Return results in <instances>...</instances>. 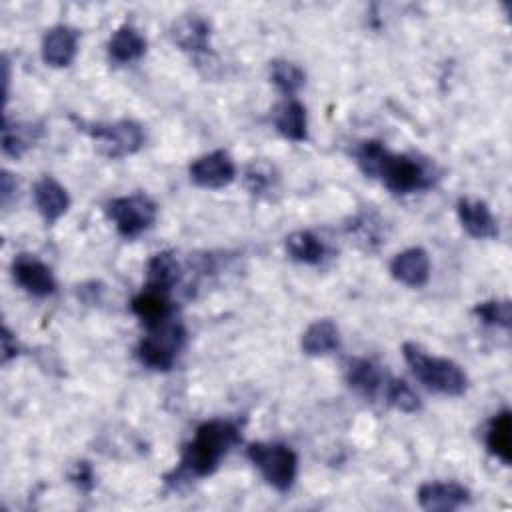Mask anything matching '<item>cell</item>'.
Segmentation results:
<instances>
[{
  "label": "cell",
  "mask_w": 512,
  "mask_h": 512,
  "mask_svg": "<svg viewBox=\"0 0 512 512\" xmlns=\"http://www.w3.org/2000/svg\"><path fill=\"white\" fill-rule=\"evenodd\" d=\"M354 160L368 178L380 180L394 194L428 190L442 176L434 160L420 154H394L380 140L358 142Z\"/></svg>",
  "instance_id": "6da1fadb"
},
{
  "label": "cell",
  "mask_w": 512,
  "mask_h": 512,
  "mask_svg": "<svg viewBox=\"0 0 512 512\" xmlns=\"http://www.w3.org/2000/svg\"><path fill=\"white\" fill-rule=\"evenodd\" d=\"M240 442V428L234 420L214 418L200 424L194 438L184 446L178 478H204L210 476L222 462V458Z\"/></svg>",
  "instance_id": "7a4b0ae2"
},
{
  "label": "cell",
  "mask_w": 512,
  "mask_h": 512,
  "mask_svg": "<svg viewBox=\"0 0 512 512\" xmlns=\"http://www.w3.org/2000/svg\"><path fill=\"white\" fill-rule=\"evenodd\" d=\"M402 356L418 382L444 396H460L468 388L466 372L450 358L428 354L414 342L402 344Z\"/></svg>",
  "instance_id": "3957f363"
},
{
  "label": "cell",
  "mask_w": 512,
  "mask_h": 512,
  "mask_svg": "<svg viewBox=\"0 0 512 512\" xmlns=\"http://www.w3.org/2000/svg\"><path fill=\"white\" fill-rule=\"evenodd\" d=\"M246 456L274 490L288 492L292 488L298 472V456L290 446L280 442H252L246 448Z\"/></svg>",
  "instance_id": "277c9868"
},
{
  "label": "cell",
  "mask_w": 512,
  "mask_h": 512,
  "mask_svg": "<svg viewBox=\"0 0 512 512\" xmlns=\"http://www.w3.org/2000/svg\"><path fill=\"white\" fill-rule=\"evenodd\" d=\"M184 342H186L184 326L170 318L164 324L148 330V334L136 346V356L150 370L166 372L174 366Z\"/></svg>",
  "instance_id": "5b68a950"
},
{
  "label": "cell",
  "mask_w": 512,
  "mask_h": 512,
  "mask_svg": "<svg viewBox=\"0 0 512 512\" xmlns=\"http://www.w3.org/2000/svg\"><path fill=\"white\" fill-rule=\"evenodd\" d=\"M78 128L84 130L96 142L98 152L108 158L130 156L144 144V130L134 120H118L110 124L78 120Z\"/></svg>",
  "instance_id": "8992f818"
},
{
  "label": "cell",
  "mask_w": 512,
  "mask_h": 512,
  "mask_svg": "<svg viewBox=\"0 0 512 512\" xmlns=\"http://www.w3.org/2000/svg\"><path fill=\"white\" fill-rule=\"evenodd\" d=\"M104 210L116 232L124 238H136L146 232L158 214L156 202L142 192L112 198Z\"/></svg>",
  "instance_id": "52a82bcc"
},
{
  "label": "cell",
  "mask_w": 512,
  "mask_h": 512,
  "mask_svg": "<svg viewBox=\"0 0 512 512\" xmlns=\"http://www.w3.org/2000/svg\"><path fill=\"white\" fill-rule=\"evenodd\" d=\"M190 180L200 188H224L236 178L234 160L226 150H214L196 158L188 166Z\"/></svg>",
  "instance_id": "ba28073f"
},
{
  "label": "cell",
  "mask_w": 512,
  "mask_h": 512,
  "mask_svg": "<svg viewBox=\"0 0 512 512\" xmlns=\"http://www.w3.org/2000/svg\"><path fill=\"white\" fill-rule=\"evenodd\" d=\"M12 276L28 294L32 296H50L56 292V278L52 270L30 254H18L12 260Z\"/></svg>",
  "instance_id": "9c48e42d"
},
{
  "label": "cell",
  "mask_w": 512,
  "mask_h": 512,
  "mask_svg": "<svg viewBox=\"0 0 512 512\" xmlns=\"http://www.w3.org/2000/svg\"><path fill=\"white\" fill-rule=\"evenodd\" d=\"M78 30L68 24H56L42 38V60L52 68H66L78 52Z\"/></svg>",
  "instance_id": "30bf717a"
},
{
  "label": "cell",
  "mask_w": 512,
  "mask_h": 512,
  "mask_svg": "<svg viewBox=\"0 0 512 512\" xmlns=\"http://www.w3.org/2000/svg\"><path fill=\"white\" fill-rule=\"evenodd\" d=\"M470 502V490L454 480L426 482L418 488V504L424 510H456Z\"/></svg>",
  "instance_id": "8fae6325"
},
{
  "label": "cell",
  "mask_w": 512,
  "mask_h": 512,
  "mask_svg": "<svg viewBox=\"0 0 512 512\" xmlns=\"http://www.w3.org/2000/svg\"><path fill=\"white\" fill-rule=\"evenodd\" d=\"M172 42L190 54H206L210 50V22L200 14H184L170 28Z\"/></svg>",
  "instance_id": "7c38bea8"
},
{
  "label": "cell",
  "mask_w": 512,
  "mask_h": 512,
  "mask_svg": "<svg viewBox=\"0 0 512 512\" xmlns=\"http://www.w3.org/2000/svg\"><path fill=\"white\" fill-rule=\"evenodd\" d=\"M390 274L394 280L410 286L420 288L430 278V256L424 248L412 246L398 252L390 262Z\"/></svg>",
  "instance_id": "4fadbf2b"
},
{
  "label": "cell",
  "mask_w": 512,
  "mask_h": 512,
  "mask_svg": "<svg viewBox=\"0 0 512 512\" xmlns=\"http://www.w3.org/2000/svg\"><path fill=\"white\" fill-rule=\"evenodd\" d=\"M456 212H458V220L462 224V228L478 240L484 238H496L498 236V224L496 218L492 214V210L488 208V204L484 200L478 198H460L456 204Z\"/></svg>",
  "instance_id": "5bb4252c"
},
{
  "label": "cell",
  "mask_w": 512,
  "mask_h": 512,
  "mask_svg": "<svg viewBox=\"0 0 512 512\" xmlns=\"http://www.w3.org/2000/svg\"><path fill=\"white\" fill-rule=\"evenodd\" d=\"M32 196H34V204H36L40 216L48 224H54L58 218H62L70 206V196H68L66 188L52 176H42L34 184Z\"/></svg>",
  "instance_id": "9a60e30c"
},
{
  "label": "cell",
  "mask_w": 512,
  "mask_h": 512,
  "mask_svg": "<svg viewBox=\"0 0 512 512\" xmlns=\"http://www.w3.org/2000/svg\"><path fill=\"white\" fill-rule=\"evenodd\" d=\"M346 384L360 396L374 400L384 388V374L380 366L368 358H350L344 370Z\"/></svg>",
  "instance_id": "2e32d148"
},
{
  "label": "cell",
  "mask_w": 512,
  "mask_h": 512,
  "mask_svg": "<svg viewBox=\"0 0 512 512\" xmlns=\"http://www.w3.org/2000/svg\"><path fill=\"white\" fill-rule=\"evenodd\" d=\"M130 308L148 330L170 320L174 312L170 300L166 298V292L152 290V288H146L140 294H136L130 302Z\"/></svg>",
  "instance_id": "e0dca14e"
},
{
  "label": "cell",
  "mask_w": 512,
  "mask_h": 512,
  "mask_svg": "<svg viewBox=\"0 0 512 512\" xmlns=\"http://www.w3.org/2000/svg\"><path fill=\"white\" fill-rule=\"evenodd\" d=\"M276 130L292 140V142H302L308 136V122H306V108L296 100V98H286L274 108L272 114Z\"/></svg>",
  "instance_id": "ac0fdd59"
},
{
  "label": "cell",
  "mask_w": 512,
  "mask_h": 512,
  "mask_svg": "<svg viewBox=\"0 0 512 512\" xmlns=\"http://www.w3.org/2000/svg\"><path fill=\"white\" fill-rule=\"evenodd\" d=\"M300 346L308 356L330 354L340 348V330L330 318L316 320L304 330Z\"/></svg>",
  "instance_id": "d6986e66"
},
{
  "label": "cell",
  "mask_w": 512,
  "mask_h": 512,
  "mask_svg": "<svg viewBox=\"0 0 512 512\" xmlns=\"http://www.w3.org/2000/svg\"><path fill=\"white\" fill-rule=\"evenodd\" d=\"M146 52V38L130 24L118 26L108 40V56L118 64H130Z\"/></svg>",
  "instance_id": "ffe728a7"
},
{
  "label": "cell",
  "mask_w": 512,
  "mask_h": 512,
  "mask_svg": "<svg viewBox=\"0 0 512 512\" xmlns=\"http://www.w3.org/2000/svg\"><path fill=\"white\" fill-rule=\"evenodd\" d=\"M180 280V264L170 250L154 254L146 264V288L168 292Z\"/></svg>",
  "instance_id": "44dd1931"
},
{
  "label": "cell",
  "mask_w": 512,
  "mask_h": 512,
  "mask_svg": "<svg viewBox=\"0 0 512 512\" xmlns=\"http://www.w3.org/2000/svg\"><path fill=\"white\" fill-rule=\"evenodd\" d=\"M486 448L500 462L510 464V452H512V418H510V410H502V412L492 416V420H490V424L486 428Z\"/></svg>",
  "instance_id": "7402d4cb"
},
{
  "label": "cell",
  "mask_w": 512,
  "mask_h": 512,
  "mask_svg": "<svg viewBox=\"0 0 512 512\" xmlns=\"http://www.w3.org/2000/svg\"><path fill=\"white\" fill-rule=\"evenodd\" d=\"M286 254L300 264H320L324 258V244L322 240L310 230H296L286 236Z\"/></svg>",
  "instance_id": "603a6c76"
},
{
  "label": "cell",
  "mask_w": 512,
  "mask_h": 512,
  "mask_svg": "<svg viewBox=\"0 0 512 512\" xmlns=\"http://www.w3.org/2000/svg\"><path fill=\"white\" fill-rule=\"evenodd\" d=\"M40 132H42L40 126H36V124H28V122L10 124L8 120H4V126H2L4 154L12 156V158H20L30 146H34Z\"/></svg>",
  "instance_id": "cb8c5ba5"
},
{
  "label": "cell",
  "mask_w": 512,
  "mask_h": 512,
  "mask_svg": "<svg viewBox=\"0 0 512 512\" xmlns=\"http://www.w3.org/2000/svg\"><path fill=\"white\" fill-rule=\"evenodd\" d=\"M242 182H244V186H246V190L250 194L266 196L272 190H276V186H278V172H276L274 164H270L266 160H252L244 168Z\"/></svg>",
  "instance_id": "d4e9b609"
},
{
  "label": "cell",
  "mask_w": 512,
  "mask_h": 512,
  "mask_svg": "<svg viewBox=\"0 0 512 512\" xmlns=\"http://www.w3.org/2000/svg\"><path fill=\"white\" fill-rule=\"evenodd\" d=\"M268 70H270V80L286 98H294V94H298V90L306 82L304 70L298 64L288 60H272Z\"/></svg>",
  "instance_id": "484cf974"
},
{
  "label": "cell",
  "mask_w": 512,
  "mask_h": 512,
  "mask_svg": "<svg viewBox=\"0 0 512 512\" xmlns=\"http://www.w3.org/2000/svg\"><path fill=\"white\" fill-rule=\"evenodd\" d=\"M382 392H384L386 402L390 406L398 408L400 412H416L422 406L416 392L400 378H386Z\"/></svg>",
  "instance_id": "4316f807"
},
{
  "label": "cell",
  "mask_w": 512,
  "mask_h": 512,
  "mask_svg": "<svg viewBox=\"0 0 512 512\" xmlns=\"http://www.w3.org/2000/svg\"><path fill=\"white\" fill-rule=\"evenodd\" d=\"M472 314L488 324V326H498V328H510L512 324V308H510V300H484V302H478L474 308H472Z\"/></svg>",
  "instance_id": "83f0119b"
},
{
  "label": "cell",
  "mask_w": 512,
  "mask_h": 512,
  "mask_svg": "<svg viewBox=\"0 0 512 512\" xmlns=\"http://www.w3.org/2000/svg\"><path fill=\"white\" fill-rule=\"evenodd\" d=\"M70 478L84 492H90L94 488V470L88 462H78L74 466V472L70 474Z\"/></svg>",
  "instance_id": "f1b7e54d"
},
{
  "label": "cell",
  "mask_w": 512,
  "mask_h": 512,
  "mask_svg": "<svg viewBox=\"0 0 512 512\" xmlns=\"http://www.w3.org/2000/svg\"><path fill=\"white\" fill-rule=\"evenodd\" d=\"M18 354V346H16V338L10 334V330L4 326L2 332V362L6 364L10 358H14Z\"/></svg>",
  "instance_id": "f546056e"
},
{
  "label": "cell",
  "mask_w": 512,
  "mask_h": 512,
  "mask_svg": "<svg viewBox=\"0 0 512 512\" xmlns=\"http://www.w3.org/2000/svg\"><path fill=\"white\" fill-rule=\"evenodd\" d=\"M12 176L8 172H2V202H8V196L12 194V190H16V184L12 186Z\"/></svg>",
  "instance_id": "4dcf8cb0"
}]
</instances>
